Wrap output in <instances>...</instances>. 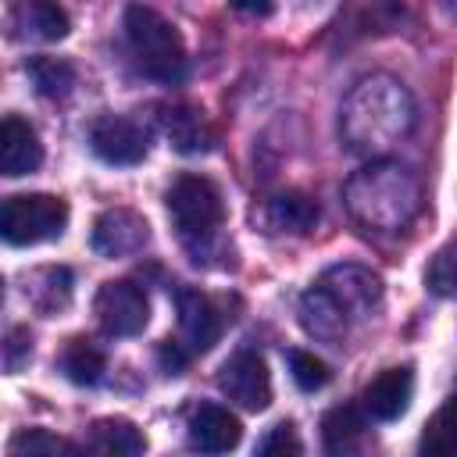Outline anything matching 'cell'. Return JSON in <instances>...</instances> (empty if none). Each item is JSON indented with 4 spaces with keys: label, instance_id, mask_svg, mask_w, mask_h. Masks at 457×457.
I'll list each match as a JSON object with an SVG mask.
<instances>
[{
    "label": "cell",
    "instance_id": "4",
    "mask_svg": "<svg viewBox=\"0 0 457 457\" xmlns=\"http://www.w3.org/2000/svg\"><path fill=\"white\" fill-rule=\"evenodd\" d=\"M121 29H125L136 64L150 79H157L164 86H175L186 79V43L164 14H157L146 4H129L121 14Z\"/></svg>",
    "mask_w": 457,
    "mask_h": 457
},
{
    "label": "cell",
    "instance_id": "19",
    "mask_svg": "<svg viewBox=\"0 0 457 457\" xmlns=\"http://www.w3.org/2000/svg\"><path fill=\"white\" fill-rule=\"evenodd\" d=\"M268 221L282 232H311L318 225V204L300 189H282L268 200Z\"/></svg>",
    "mask_w": 457,
    "mask_h": 457
},
{
    "label": "cell",
    "instance_id": "6",
    "mask_svg": "<svg viewBox=\"0 0 457 457\" xmlns=\"http://www.w3.org/2000/svg\"><path fill=\"white\" fill-rule=\"evenodd\" d=\"M68 228V204L50 193H18L4 200L0 236L11 246L50 243Z\"/></svg>",
    "mask_w": 457,
    "mask_h": 457
},
{
    "label": "cell",
    "instance_id": "30",
    "mask_svg": "<svg viewBox=\"0 0 457 457\" xmlns=\"http://www.w3.org/2000/svg\"><path fill=\"white\" fill-rule=\"evenodd\" d=\"M239 14H250V18H268L275 11V0H228Z\"/></svg>",
    "mask_w": 457,
    "mask_h": 457
},
{
    "label": "cell",
    "instance_id": "28",
    "mask_svg": "<svg viewBox=\"0 0 457 457\" xmlns=\"http://www.w3.org/2000/svg\"><path fill=\"white\" fill-rule=\"evenodd\" d=\"M32 353V339H29V328H11L7 332V343H4V368L7 371H18Z\"/></svg>",
    "mask_w": 457,
    "mask_h": 457
},
{
    "label": "cell",
    "instance_id": "25",
    "mask_svg": "<svg viewBox=\"0 0 457 457\" xmlns=\"http://www.w3.org/2000/svg\"><path fill=\"white\" fill-rule=\"evenodd\" d=\"M286 361H289V375H293V382H296L303 393H318V389H325L328 378H332L328 364H325L321 357L307 353V350H286Z\"/></svg>",
    "mask_w": 457,
    "mask_h": 457
},
{
    "label": "cell",
    "instance_id": "12",
    "mask_svg": "<svg viewBox=\"0 0 457 457\" xmlns=\"http://www.w3.org/2000/svg\"><path fill=\"white\" fill-rule=\"evenodd\" d=\"M243 439L239 418L221 403H200L189 414V446L200 453H228Z\"/></svg>",
    "mask_w": 457,
    "mask_h": 457
},
{
    "label": "cell",
    "instance_id": "8",
    "mask_svg": "<svg viewBox=\"0 0 457 457\" xmlns=\"http://www.w3.org/2000/svg\"><path fill=\"white\" fill-rule=\"evenodd\" d=\"M218 389L243 411H264L271 403V375L261 353L239 350L218 368Z\"/></svg>",
    "mask_w": 457,
    "mask_h": 457
},
{
    "label": "cell",
    "instance_id": "16",
    "mask_svg": "<svg viewBox=\"0 0 457 457\" xmlns=\"http://www.w3.org/2000/svg\"><path fill=\"white\" fill-rule=\"evenodd\" d=\"M14 25L25 39H39V43H54L64 39L71 29L68 11L57 0H21L14 7Z\"/></svg>",
    "mask_w": 457,
    "mask_h": 457
},
{
    "label": "cell",
    "instance_id": "13",
    "mask_svg": "<svg viewBox=\"0 0 457 457\" xmlns=\"http://www.w3.org/2000/svg\"><path fill=\"white\" fill-rule=\"evenodd\" d=\"M411 396H414V371H411L407 364L378 371V375L364 386V393H361L364 411H368L375 421H396V418L411 407Z\"/></svg>",
    "mask_w": 457,
    "mask_h": 457
},
{
    "label": "cell",
    "instance_id": "27",
    "mask_svg": "<svg viewBox=\"0 0 457 457\" xmlns=\"http://www.w3.org/2000/svg\"><path fill=\"white\" fill-rule=\"evenodd\" d=\"M303 446H300V439H296V432H293V425L289 421H278L275 428H268V436L257 443V453H264V457H271V453H300Z\"/></svg>",
    "mask_w": 457,
    "mask_h": 457
},
{
    "label": "cell",
    "instance_id": "10",
    "mask_svg": "<svg viewBox=\"0 0 457 457\" xmlns=\"http://www.w3.org/2000/svg\"><path fill=\"white\" fill-rule=\"evenodd\" d=\"M89 150L104 161V164H118V168H129V164H139L150 150V139L146 132L132 121V118H121V114H104L93 121L89 129Z\"/></svg>",
    "mask_w": 457,
    "mask_h": 457
},
{
    "label": "cell",
    "instance_id": "9",
    "mask_svg": "<svg viewBox=\"0 0 457 457\" xmlns=\"http://www.w3.org/2000/svg\"><path fill=\"white\" fill-rule=\"evenodd\" d=\"M150 243V225L143 214L129 211V207H107L96 214L93 232H89V246L100 257H132Z\"/></svg>",
    "mask_w": 457,
    "mask_h": 457
},
{
    "label": "cell",
    "instance_id": "1",
    "mask_svg": "<svg viewBox=\"0 0 457 457\" xmlns=\"http://www.w3.org/2000/svg\"><path fill=\"white\" fill-rule=\"evenodd\" d=\"M418 107L407 86L393 75H364L339 107V136L353 154H386L414 132Z\"/></svg>",
    "mask_w": 457,
    "mask_h": 457
},
{
    "label": "cell",
    "instance_id": "15",
    "mask_svg": "<svg viewBox=\"0 0 457 457\" xmlns=\"http://www.w3.org/2000/svg\"><path fill=\"white\" fill-rule=\"evenodd\" d=\"M161 125H164L168 143H171L179 154H207V150L214 146V129H211V121L204 118L200 107L175 104V107L164 111Z\"/></svg>",
    "mask_w": 457,
    "mask_h": 457
},
{
    "label": "cell",
    "instance_id": "29",
    "mask_svg": "<svg viewBox=\"0 0 457 457\" xmlns=\"http://www.w3.org/2000/svg\"><path fill=\"white\" fill-rule=\"evenodd\" d=\"M157 357H161V364H164L168 375H182V368L189 364V346L179 343V339H164L157 346Z\"/></svg>",
    "mask_w": 457,
    "mask_h": 457
},
{
    "label": "cell",
    "instance_id": "17",
    "mask_svg": "<svg viewBox=\"0 0 457 457\" xmlns=\"http://www.w3.org/2000/svg\"><path fill=\"white\" fill-rule=\"evenodd\" d=\"M25 300L36 307V311H43V314H57V311H64L68 307V300H71V271L68 268H39V271H32L29 278H25Z\"/></svg>",
    "mask_w": 457,
    "mask_h": 457
},
{
    "label": "cell",
    "instance_id": "22",
    "mask_svg": "<svg viewBox=\"0 0 457 457\" xmlns=\"http://www.w3.org/2000/svg\"><path fill=\"white\" fill-rule=\"evenodd\" d=\"M25 75L32 79L36 93L46 96V100H61V96H68L71 86H75V68H71V61H64V57H32V61L25 64Z\"/></svg>",
    "mask_w": 457,
    "mask_h": 457
},
{
    "label": "cell",
    "instance_id": "14",
    "mask_svg": "<svg viewBox=\"0 0 457 457\" xmlns=\"http://www.w3.org/2000/svg\"><path fill=\"white\" fill-rule=\"evenodd\" d=\"M39 164H43V143L36 129L25 118L7 114L0 125V171L7 179H21L32 175Z\"/></svg>",
    "mask_w": 457,
    "mask_h": 457
},
{
    "label": "cell",
    "instance_id": "18",
    "mask_svg": "<svg viewBox=\"0 0 457 457\" xmlns=\"http://www.w3.org/2000/svg\"><path fill=\"white\" fill-rule=\"evenodd\" d=\"M57 368L75 386H96L104 378V371H107V357H104V350L96 343L75 336V339L64 343V350L57 357Z\"/></svg>",
    "mask_w": 457,
    "mask_h": 457
},
{
    "label": "cell",
    "instance_id": "31",
    "mask_svg": "<svg viewBox=\"0 0 457 457\" xmlns=\"http://www.w3.org/2000/svg\"><path fill=\"white\" fill-rule=\"evenodd\" d=\"M446 7H453V11H457V0H446Z\"/></svg>",
    "mask_w": 457,
    "mask_h": 457
},
{
    "label": "cell",
    "instance_id": "5",
    "mask_svg": "<svg viewBox=\"0 0 457 457\" xmlns=\"http://www.w3.org/2000/svg\"><path fill=\"white\" fill-rule=\"evenodd\" d=\"M164 204H168V214L179 228L182 243L193 253L200 250V243L214 239V232L225 225V196H221L218 182L207 175H196V171L179 175L168 186Z\"/></svg>",
    "mask_w": 457,
    "mask_h": 457
},
{
    "label": "cell",
    "instance_id": "20",
    "mask_svg": "<svg viewBox=\"0 0 457 457\" xmlns=\"http://www.w3.org/2000/svg\"><path fill=\"white\" fill-rule=\"evenodd\" d=\"M89 450L136 457V453L146 450V436L129 418H96L89 425Z\"/></svg>",
    "mask_w": 457,
    "mask_h": 457
},
{
    "label": "cell",
    "instance_id": "24",
    "mask_svg": "<svg viewBox=\"0 0 457 457\" xmlns=\"http://www.w3.org/2000/svg\"><path fill=\"white\" fill-rule=\"evenodd\" d=\"M425 286L436 296L457 300V239H450L446 246L436 250V257L425 268Z\"/></svg>",
    "mask_w": 457,
    "mask_h": 457
},
{
    "label": "cell",
    "instance_id": "3",
    "mask_svg": "<svg viewBox=\"0 0 457 457\" xmlns=\"http://www.w3.org/2000/svg\"><path fill=\"white\" fill-rule=\"evenodd\" d=\"M343 207L364 232H403L421 214V182L407 164L375 157L346 179Z\"/></svg>",
    "mask_w": 457,
    "mask_h": 457
},
{
    "label": "cell",
    "instance_id": "26",
    "mask_svg": "<svg viewBox=\"0 0 457 457\" xmlns=\"http://www.w3.org/2000/svg\"><path fill=\"white\" fill-rule=\"evenodd\" d=\"M79 446L61 439V436H50L46 428H25L18 432L11 443H7V453H75Z\"/></svg>",
    "mask_w": 457,
    "mask_h": 457
},
{
    "label": "cell",
    "instance_id": "21",
    "mask_svg": "<svg viewBox=\"0 0 457 457\" xmlns=\"http://www.w3.org/2000/svg\"><path fill=\"white\" fill-rule=\"evenodd\" d=\"M361 436H364V418L357 414V407L343 403V407H332L325 411L321 418V443L328 453H350L361 446Z\"/></svg>",
    "mask_w": 457,
    "mask_h": 457
},
{
    "label": "cell",
    "instance_id": "11",
    "mask_svg": "<svg viewBox=\"0 0 457 457\" xmlns=\"http://www.w3.org/2000/svg\"><path fill=\"white\" fill-rule=\"evenodd\" d=\"M175 311H179V332H182V343L189 346V353H207L221 336V314H218L214 300L200 289L179 286Z\"/></svg>",
    "mask_w": 457,
    "mask_h": 457
},
{
    "label": "cell",
    "instance_id": "2",
    "mask_svg": "<svg viewBox=\"0 0 457 457\" xmlns=\"http://www.w3.org/2000/svg\"><path fill=\"white\" fill-rule=\"evenodd\" d=\"M382 303V278L364 264H332L321 278L300 296V325L307 336L339 343L346 332L371 318Z\"/></svg>",
    "mask_w": 457,
    "mask_h": 457
},
{
    "label": "cell",
    "instance_id": "7",
    "mask_svg": "<svg viewBox=\"0 0 457 457\" xmlns=\"http://www.w3.org/2000/svg\"><path fill=\"white\" fill-rule=\"evenodd\" d=\"M93 314L107 336H139L150 321V300L132 278H111L96 289Z\"/></svg>",
    "mask_w": 457,
    "mask_h": 457
},
{
    "label": "cell",
    "instance_id": "23",
    "mask_svg": "<svg viewBox=\"0 0 457 457\" xmlns=\"http://www.w3.org/2000/svg\"><path fill=\"white\" fill-rule=\"evenodd\" d=\"M421 453H457V396L446 400L421 432Z\"/></svg>",
    "mask_w": 457,
    "mask_h": 457
}]
</instances>
